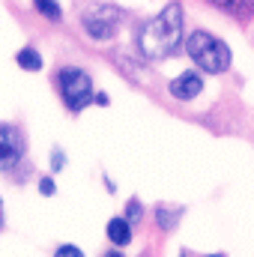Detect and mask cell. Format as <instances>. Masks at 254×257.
I'll list each match as a JSON object with an SVG mask.
<instances>
[{"label":"cell","mask_w":254,"mask_h":257,"mask_svg":"<svg viewBox=\"0 0 254 257\" xmlns=\"http://www.w3.org/2000/svg\"><path fill=\"white\" fill-rule=\"evenodd\" d=\"M138 215H141V203H135V200H132V203H129V212L123 215V218H126V221H135Z\"/></svg>","instance_id":"cell-14"},{"label":"cell","mask_w":254,"mask_h":257,"mask_svg":"<svg viewBox=\"0 0 254 257\" xmlns=\"http://www.w3.org/2000/svg\"><path fill=\"white\" fill-rule=\"evenodd\" d=\"M51 168H54V171H60V168H63V153H60V150L54 153V162H51Z\"/></svg>","instance_id":"cell-15"},{"label":"cell","mask_w":254,"mask_h":257,"mask_svg":"<svg viewBox=\"0 0 254 257\" xmlns=\"http://www.w3.org/2000/svg\"><path fill=\"white\" fill-rule=\"evenodd\" d=\"M24 156V138L15 126H0V171H12Z\"/></svg>","instance_id":"cell-5"},{"label":"cell","mask_w":254,"mask_h":257,"mask_svg":"<svg viewBox=\"0 0 254 257\" xmlns=\"http://www.w3.org/2000/svg\"><path fill=\"white\" fill-rule=\"evenodd\" d=\"M180 215H183V209H180V206H174V209H171V206H159V209H156V221H159L162 227H168V230L177 224V218H180Z\"/></svg>","instance_id":"cell-10"},{"label":"cell","mask_w":254,"mask_h":257,"mask_svg":"<svg viewBox=\"0 0 254 257\" xmlns=\"http://www.w3.org/2000/svg\"><path fill=\"white\" fill-rule=\"evenodd\" d=\"M203 90V78L197 72H183L171 81V96L180 99V102H189V99H197Z\"/></svg>","instance_id":"cell-6"},{"label":"cell","mask_w":254,"mask_h":257,"mask_svg":"<svg viewBox=\"0 0 254 257\" xmlns=\"http://www.w3.org/2000/svg\"><path fill=\"white\" fill-rule=\"evenodd\" d=\"M120 18H123V15H120V9H114V6H93L90 12H84L81 24H84V30H87L90 39L108 42V39H114V33H117Z\"/></svg>","instance_id":"cell-4"},{"label":"cell","mask_w":254,"mask_h":257,"mask_svg":"<svg viewBox=\"0 0 254 257\" xmlns=\"http://www.w3.org/2000/svg\"><path fill=\"white\" fill-rule=\"evenodd\" d=\"M209 3H215L218 9H224L230 15H251L254 12V0H209Z\"/></svg>","instance_id":"cell-9"},{"label":"cell","mask_w":254,"mask_h":257,"mask_svg":"<svg viewBox=\"0 0 254 257\" xmlns=\"http://www.w3.org/2000/svg\"><path fill=\"white\" fill-rule=\"evenodd\" d=\"M54 257H84V251H81L78 245H72V242H66V245H60V248L54 251Z\"/></svg>","instance_id":"cell-12"},{"label":"cell","mask_w":254,"mask_h":257,"mask_svg":"<svg viewBox=\"0 0 254 257\" xmlns=\"http://www.w3.org/2000/svg\"><path fill=\"white\" fill-rule=\"evenodd\" d=\"M33 6H36L39 15H45V18H51V21H60V15H63L57 0H33Z\"/></svg>","instance_id":"cell-11"},{"label":"cell","mask_w":254,"mask_h":257,"mask_svg":"<svg viewBox=\"0 0 254 257\" xmlns=\"http://www.w3.org/2000/svg\"><path fill=\"white\" fill-rule=\"evenodd\" d=\"M39 192H42V194H54V192H57L54 180H51V177H42V180H39Z\"/></svg>","instance_id":"cell-13"},{"label":"cell","mask_w":254,"mask_h":257,"mask_svg":"<svg viewBox=\"0 0 254 257\" xmlns=\"http://www.w3.org/2000/svg\"><path fill=\"white\" fill-rule=\"evenodd\" d=\"M108 239H111L114 245H129V242H132V221H126L123 215L111 218V221H108Z\"/></svg>","instance_id":"cell-7"},{"label":"cell","mask_w":254,"mask_h":257,"mask_svg":"<svg viewBox=\"0 0 254 257\" xmlns=\"http://www.w3.org/2000/svg\"><path fill=\"white\" fill-rule=\"evenodd\" d=\"M105 257H123V254H120V251H108Z\"/></svg>","instance_id":"cell-16"},{"label":"cell","mask_w":254,"mask_h":257,"mask_svg":"<svg viewBox=\"0 0 254 257\" xmlns=\"http://www.w3.org/2000/svg\"><path fill=\"white\" fill-rule=\"evenodd\" d=\"M57 87H60V96H63L66 108L69 111H84L90 102H93V78L78 69V66H66L57 75Z\"/></svg>","instance_id":"cell-3"},{"label":"cell","mask_w":254,"mask_h":257,"mask_svg":"<svg viewBox=\"0 0 254 257\" xmlns=\"http://www.w3.org/2000/svg\"><path fill=\"white\" fill-rule=\"evenodd\" d=\"M15 63L21 66L24 72H39V69H42V57H39L36 48H21V51L15 54Z\"/></svg>","instance_id":"cell-8"},{"label":"cell","mask_w":254,"mask_h":257,"mask_svg":"<svg viewBox=\"0 0 254 257\" xmlns=\"http://www.w3.org/2000/svg\"><path fill=\"white\" fill-rule=\"evenodd\" d=\"M0 224H3V200H0Z\"/></svg>","instance_id":"cell-17"},{"label":"cell","mask_w":254,"mask_h":257,"mask_svg":"<svg viewBox=\"0 0 254 257\" xmlns=\"http://www.w3.org/2000/svg\"><path fill=\"white\" fill-rule=\"evenodd\" d=\"M209 257H224V254H209Z\"/></svg>","instance_id":"cell-18"},{"label":"cell","mask_w":254,"mask_h":257,"mask_svg":"<svg viewBox=\"0 0 254 257\" xmlns=\"http://www.w3.org/2000/svg\"><path fill=\"white\" fill-rule=\"evenodd\" d=\"M189 57L209 75H221L230 69V48L206 30H194L189 36Z\"/></svg>","instance_id":"cell-2"},{"label":"cell","mask_w":254,"mask_h":257,"mask_svg":"<svg viewBox=\"0 0 254 257\" xmlns=\"http://www.w3.org/2000/svg\"><path fill=\"white\" fill-rule=\"evenodd\" d=\"M183 42V9L180 3H168L156 18H150L141 27L138 36V51L147 60H162L168 54H174Z\"/></svg>","instance_id":"cell-1"}]
</instances>
